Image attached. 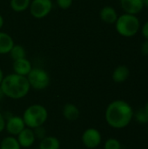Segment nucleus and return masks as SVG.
Masks as SVG:
<instances>
[{
  "label": "nucleus",
  "instance_id": "obj_1",
  "mask_svg": "<svg viewBox=\"0 0 148 149\" xmlns=\"http://www.w3.org/2000/svg\"><path fill=\"white\" fill-rule=\"evenodd\" d=\"M133 117L131 106L124 100L111 102L106 110V120L107 124L116 129L124 128L129 125Z\"/></svg>",
  "mask_w": 148,
  "mask_h": 149
},
{
  "label": "nucleus",
  "instance_id": "obj_2",
  "mask_svg": "<svg viewBox=\"0 0 148 149\" xmlns=\"http://www.w3.org/2000/svg\"><path fill=\"white\" fill-rule=\"evenodd\" d=\"M0 86L4 96L12 100H20L24 98L31 90L27 78L14 72L4 76Z\"/></svg>",
  "mask_w": 148,
  "mask_h": 149
},
{
  "label": "nucleus",
  "instance_id": "obj_3",
  "mask_svg": "<svg viewBox=\"0 0 148 149\" xmlns=\"http://www.w3.org/2000/svg\"><path fill=\"white\" fill-rule=\"evenodd\" d=\"M22 118L27 127L34 129L43 126L46 122L48 119V111L44 106L34 104L24 110Z\"/></svg>",
  "mask_w": 148,
  "mask_h": 149
},
{
  "label": "nucleus",
  "instance_id": "obj_4",
  "mask_svg": "<svg viewBox=\"0 0 148 149\" xmlns=\"http://www.w3.org/2000/svg\"><path fill=\"white\" fill-rule=\"evenodd\" d=\"M116 30L123 37H133L140 29V21L135 15L123 14L116 21Z\"/></svg>",
  "mask_w": 148,
  "mask_h": 149
},
{
  "label": "nucleus",
  "instance_id": "obj_5",
  "mask_svg": "<svg viewBox=\"0 0 148 149\" xmlns=\"http://www.w3.org/2000/svg\"><path fill=\"white\" fill-rule=\"evenodd\" d=\"M26 78L31 88L35 90H44L49 86L51 82L49 73L40 67H32Z\"/></svg>",
  "mask_w": 148,
  "mask_h": 149
},
{
  "label": "nucleus",
  "instance_id": "obj_6",
  "mask_svg": "<svg viewBox=\"0 0 148 149\" xmlns=\"http://www.w3.org/2000/svg\"><path fill=\"white\" fill-rule=\"evenodd\" d=\"M53 8L51 0H31L29 10L31 15L37 19L47 17Z\"/></svg>",
  "mask_w": 148,
  "mask_h": 149
},
{
  "label": "nucleus",
  "instance_id": "obj_7",
  "mask_svg": "<svg viewBox=\"0 0 148 149\" xmlns=\"http://www.w3.org/2000/svg\"><path fill=\"white\" fill-rule=\"evenodd\" d=\"M102 137L99 131L93 127H90L85 130L81 136V141L83 145L89 149L98 148L100 145Z\"/></svg>",
  "mask_w": 148,
  "mask_h": 149
},
{
  "label": "nucleus",
  "instance_id": "obj_8",
  "mask_svg": "<svg viewBox=\"0 0 148 149\" xmlns=\"http://www.w3.org/2000/svg\"><path fill=\"white\" fill-rule=\"evenodd\" d=\"M25 127L24 121L20 116H10L5 121V130L11 136H17Z\"/></svg>",
  "mask_w": 148,
  "mask_h": 149
},
{
  "label": "nucleus",
  "instance_id": "obj_9",
  "mask_svg": "<svg viewBox=\"0 0 148 149\" xmlns=\"http://www.w3.org/2000/svg\"><path fill=\"white\" fill-rule=\"evenodd\" d=\"M17 140L21 148H30L36 141V136L33 129L26 127L17 135Z\"/></svg>",
  "mask_w": 148,
  "mask_h": 149
},
{
  "label": "nucleus",
  "instance_id": "obj_10",
  "mask_svg": "<svg viewBox=\"0 0 148 149\" xmlns=\"http://www.w3.org/2000/svg\"><path fill=\"white\" fill-rule=\"evenodd\" d=\"M12 68H13L14 73L26 77L28 73L31 72V70L32 69V65L29 59H27L26 58H24L14 60L12 64Z\"/></svg>",
  "mask_w": 148,
  "mask_h": 149
},
{
  "label": "nucleus",
  "instance_id": "obj_11",
  "mask_svg": "<svg viewBox=\"0 0 148 149\" xmlns=\"http://www.w3.org/2000/svg\"><path fill=\"white\" fill-rule=\"evenodd\" d=\"M122 9L127 14L135 15L143 9L142 0H120Z\"/></svg>",
  "mask_w": 148,
  "mask_h": 149
},
{
  "label": "nucleus",
  "instance_id": "obj_12",
  "mask_svg": "<svg viewBox=\"0 0 148 149\" xmlns=\"http://www.w3.org/2000/svg\"><path fill=\"white\" fill-rule=\"evenodd\" d=\"M62 114L69 121H75L79 119L80 115V112L79 107L72 103H67L63 107Z\"/></svg>",
  "mask_w": 148,
  "mask_h": 149
},
{
  "label": "nucleus",
  "instance_id": "obj_13",
  "mask_svg": "<svg viewBox=\"0 0 148 149\" xmlns=\"http://www.w3.org/2000/svg\"><path fill=\"white\" fill-rule=\"evenodd\" d=\"M15 45L11 36L0 31V54H8Z\"/></svg>",
  "mask_w": 148,
  "mask_h": 149
},
{
  "label": "nucleus",
  "instance_id": "obj_14",
  "mask_svg": "<svg viewBox=\"0 0 148 149\" xmlns=\"http://www.w3.org/2000/svg\"><path fill=\"white\" fill-rule=\"evenodd\" d=\"M118 17L117 11L112 6H105L100 10V18L106 24H115Z\"/></svg>",
  "mask_w": 148,
  "mask_h": 149
},
{
  "label": "nucleus",
  "instance_id": "obj_15",
  "mask_svg": "<svg viewBox=\"0 0 148 149\" xmlns=\"http://www.w3.org/2000/svg\"><path fill=\"white\" fill-rule=\"evenodd\" d=\"M38 149H60V141L55 136H45L40 140Z\"/></svg>",
  "mask_w": 148,
  "mask_h": 149
},
{
  "label": "nucleus",
  "instance_id": "obj_16",
  "mask_svg": "<svg viewBox=\"0 0 148 149\" xmlns=\"http://www.w3.org/2000/svg\"><path fill=\"white\" fill-rule=\"evenodd\" d=\"M130 74V71L128 67L126 65H120L113 72V79L116 83H122L126 81Z\"/></svg>",
  "mask_w": 148,
  "mask_h": 149
},
{
  "label": "nucleus",
  "instance_id": "obj_17",
  "mask_svg": "<svg viewBox=\"0 0 148 149\" xmlns=\"http://www.w3.org/2000/svg\"><path fill=\"white\" fill-rule=\"evenodd\" d=\"M31 0H10V6L15 12H23L29 9Z\"/></svg>",
  "mask_w": 148,
  "mask_h": 149
},
{
  "label": "nucleus",
  "instance_id": "obj_18",
  "mask_svg": "<svg viewBox=\"0 0 148 149\" xmlns=\"http://www.w3.org/2000/svg\"><path fill=\"white\" fill-rule=\"evenodd\" d=\"M0 149H21V147L15 136H7L0 143Z\"/></svg>",
  "mask_w": 148,
  "mask_h": 149
},
{
  "label": "nucleus",
  "instance_id": "obj_19",
  "mask_svg": "<svg viewBox=\"0 0 148 149\" xmlns=\"http://www.w3.org/2000/svg\"><path fill=\"white\" fill-rule=\"evenodd\" d=\"M9 54L10 56V58L13 61L17 60V59L26 58V51H25L24 47L20 45H14L13 47L10 49Z\"/></svg>",
  "mask_w": 148,
  "mask_h": 149
},
{
  "label": "nucleus",
  "instance_id": "obj_20",
  "mask_svg": "<svg viewBox=\"0 0 148 149\" xmlns=\"http://www.w3.org/2000/svg\"><path fill=\"white\" fill-rule=\"evenodd\" d=\"M135 119L140 124H147L148 123V113L144 109H140L135 113Z\"/></svg>",
  "mask_w": 148,
  "mask_h": 149
},
{
  "label": "nucleus",
  "instance_id": "obj_21",
  "mask_svg": "<svg viewBox=\"0 0 148 149\" xmlns=\"http://www.w3.org/2000/svg\"><path fill=\"white\" fill-rule=\"evenodd\" d=\"M105 149H121L120 142L113 138L108 139L105 143Z\"/></svg>",
  "mask_w": 148,
  "mask_h": 149
},
{
  "label": "nucleus",
  "instance_id": "obj_22",
  "mask_svg": "<svg viewBox=\"0 0 148 149\" xmlns=\"http://www.w3.org/2000/svg\"><path fill=\"white\" fill-rule=\"evenodd\" d=\"M33 132H34V134L36 136V139H39V140H42L44 139L45 136H47V133H46V130L45 128L41 126V127H38L36 128L33 129Z\"/></svg>",
  "mask_w": 148,
  "mask_h": 149
},
{
  "label": "nucleus",
  "instance_id": "obj_23",
  "mask_svg": "<svg viewBox=\"0 0 148 149\" xmlns=\"http://www.w3.org/2000/svg\"><path fill=\"white\" fill-rule=\"evenodd\" d=\"M73 0H56L57 5L61 10H68L72 5Z\"/></svg>",
  "mask_w": 148,
  "mask_h": 149
},
{
  "label": "nucleus",
  "instance_id": "obj_24",
  "mask_svg": "<svg viewBox=\"0 0 148 149\" xmlns=\"http://www.w3.org/2000/svg\"><path fill=\"white\" fill-rule=\"evenodd\" d=\"M5 121L6 120L3 117V115L0 112V133H2L5 129Z\"/></svg>",
  "mask_w": 148,
  "mask_h": 149
},
{
  "label": "nucleus",
  "instance_id": "obj_25",
  "mask_svg": "<svg viewBox=\"0 0 148 149\" xmlns=\"http://www.w3.org/2000/svg\"><path fill=\"white\" fill-rule=\"evenodd\" d=\"M141 52L144 55H148V39H147L141 45Z\"/></svg>",
  "mask_w": 148,
  "mask_h": 149
},
{
  "label": "nucleus",
  "instance_id": "obj_26",
  "mask_svg": "<svg viewBox=\"0 0 148 149\" xmlns=\"http://www.w3.org/2000/svg\"><path fill=\"white\" fill-rule=\"evenodd\" d=\"M142 34L147 39H148V21L144 24L142 28Z\"/></svg>",
  "mask_w": 148,
  "mask_h": 149
},
{
  "label": "nucleus",
  "instance_id": "obj_27",
  "mask_svg": "<svg viewBox=\"0 0 148 149\" xmlns=\"http://www.w3.org/2000/svg\"><path fill=\"white\" fill-rule=\"evenodd\" d=\"M3 24H4L3 17V16L0 14V30H1V29H2V27L3 26Z\"/></svg>",
  "mask_w": 148,
  "mask_h": 149
},
{
  "label": "nucleus",
  "instance_id": "obj_28",
  "mask_svg": "<svg viewBox=\"0 0 148 149\" xmlns=\"http://www.w3.org/2000/svg\"><path fill=\"white\" fill-rule=\"evenodd\" d=\"M3 77H4V75H3V72L2 69L0 68V84L2 83V81H3Z\"/></svg>",
  "mask_w": 148,
  "mask_h": 149
},
{
  "label": "nucleus",
  "instance_id": "obj_29",
  "mask_svg": "<svg viewBox=\"0 0 148 149\" xmlns=\"http://www.w3.org/2000/svg\"><path fill=\"white\" fill-rule=\"evenodd\" d=\"M4 97H5V96H4V94H3V90H2V88H1V86H0V100H2Z\"/></svg>",
  "mask_w": 148,
  "mask_h": 149
},
{
  "label": "nucleus",
  "instance_id": "obj_30",
  "mask_svg": "<svg viewBox=\"0 0 148 149\" xmlns=\"http://www.w3.org/2000/svg\"><path fill=\"white\" fill-rule=\"evenodd\" d=\"M143 3V6H146L147 8H148V0H142Z\"/></svg>",
  "mask_w": 148,
  "mask_h": 149
},
{
  "label": "nucleus",
  "instance_id": "obj_31",
  "mask_svg": "<svg viewBox=\"0 0 148 149\" xmlns=\"http://www.w3.org/2000/svg\"><path fill=\"white\" fill-rule=\"evenodd\" d=\"M145 110L147 111V113H148V102H147V104L146 105V107H145Z\"/></svg>",
  "mask_w": 148,
  "mask_h": 149
},
{
  "label": "nucleus",
  "instance_id": "obj_32",
  "mask_svg": "<svg viewBox=\"0 0 148 149\" xmlns=\"http://www.w3.org/2000/svg\"><path fill=\"white\" fill-rule=\"evenodd\" d=\"M24 149H30V148H24Z\"/></svg>",
  "mask_w": 148,
  "mask_h": 149
}]
</instances>
